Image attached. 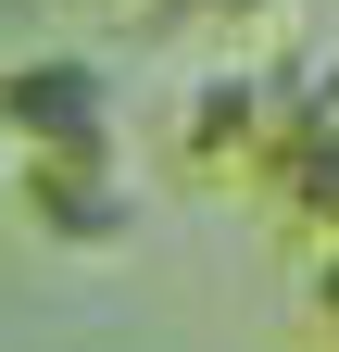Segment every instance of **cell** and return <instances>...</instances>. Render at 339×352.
Returning <instances> with one entry per match:
<instances>
[{"label":"cell","mask_w":339,"mask_h":352,"mask_svg":"<svg viewBox=\"0 0 339 352\" xmlns=\"http://www.w3.org/2000/svg\"><path fill=\"white\" fill-rule=\"evenodd\" d=\"M0 126L25 164H113L126 151V88L101 51H13L0 63Z\"/></svg>","instance_id":"1"},{"label":"cell","mask_w":339,"mask_h":352,"mask_svg":"<svg viewBox=\"0 0 339 352\" xmlns=\"http://www.w3.org/2000/svg\"><path fill=\"white\" fill-rule=\"evenodd\" d=\"M13 201H25V227L51 239V252H113L126 227H139V176L113 164H13Z\"/></svg>","instance_id":"2"},{"label":"cell","mask_w":339,"mask_h":352,"mask_svg":"<svg viewBox=\"0 0 339 352\" xmlns=\"http://www.w3.org/2000/svg\"><path fill=\"white\" fill-rule=\"evenodd\" d=\"M277 176H289V201H302V227L339 239V113L289 126V139H277Z\"/></svg>","instance_id":"3"},{"label":"cell","mask_w":339,"mask_h":352,"mask_svg":"<svg viewBox=\"0 0 339 352\" xmlns=\"http://www.w3.org/2000/svg\"><path fill=\"white\" fill-rule=\"evenodd\" d=\"M302 315H314V340H327V352H339V239H327V252H314V277H302Z\"/></svg>","instance_id":"4"},{"label":"cell","mask_w":339,"mask_h":352,"mask_svg":"<svg viewBox=\"0 0 339 352\" xmlns=\"http://www.w3.org/2000/svg\"><path fill=\"white\" fill-rule=\"evenodd\" d=\"M214 13H226V38H264V25L289 13V0H214Z\"/></svg>","instance_id":"5"},{"label":"cell","mask_w":339,"mask_h":352,"mask_svg":"<svg viewBox=\"0 0 339 352\" xmlns=\"http://www.w3.org/2000/svg\"><path fill=\"white\" fill-rule=\"evenodd\" d=\"M51 13H126V0H51Z\"/></svg>","instance_id":"6"},{"label":"cell","mask_w":339,"mask_h":352,"mask_svg":"<svg viewBox=\"0 0 339 352\" xmlns=\"http://www.w3.org/2000/svg\"><path fill=\"white\" fill-rule=\"evenodd\" d=\"M13 51H25V38H13V25H0V63H13Z\"/></svg>","instance_id":"7"}]
</instances>
